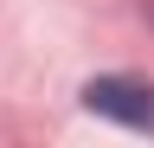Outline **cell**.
Here are the masks:
<instances>
[{
    "label": "cell",
    "instance_id": "1",
    "mask_svg": "<svg viewBox=\"0 0 154 148\" xmlns=\"http://www.w3.org/2000/svg\"><path fill=\"white\" fill-rule=\"evenodd\" d=\"M84 109L122 122V129H154V84H141V77H90Z\"/></svg>",
    "mask_w": 154,
    "mask_h": 148
}]
</instances>
